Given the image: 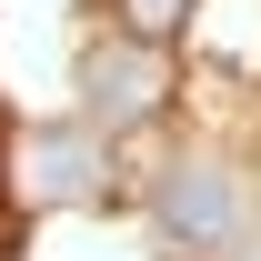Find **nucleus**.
I'll return each mask as SVG.
<instances>
[{"mask_svg": "<svg viewBox=\"0 0 261 261\" xmlns=\"http://www.w3.org/2000/svg\"><path fill=\"white\" fill-rule=\"evenodd\" d=\"M161 91H171L161 40H100V50H91V111H100V121H151Z\"/></svg>", "mask_w": 261, "mask_h": 261, "instance_id": "obj_1", "label": "nucleus"}, {"mask_svg": "<svg viewBox=\"0 0 261 261\" xmlns=\"http://www.w3.org/2000/svg\"><path fill=\"white\" fill-rule=\"evenodd\" d=\"M91 181H111L100 130H40L31 151H20V191L31 201H70V191H91Z\"/></svg>", "mask_w": 261, "mask_h": 261, "instance_id": "obj_2", "label": "nucleus"}, {"mask_svg": "<svg viewBox=\"0 0 261 261\" xmlns=\"http://www.w3.org/2000/svg\"><path fill=\"white\" fill-rule=\"evenodd\" d=\"M161 211H171V241H191V251H221V241H231V221H241V191H231L211 161H191V171H171Z\"/></svg>", "mask_w": 261, "mask_h": 261, "instance_id": "obj_3", "label": "nucleus"}, {"mask_svg": "<svg viewBox=\"0 0 261 261\" xmlns=\"http://www.w3.org/2000/svg\"><path fill=\"white\" fill-rule=\"evenodd\" d=\"M181 10H191V0H121L130 40H171V31H181Z\"/></svg>", "mask_w": 261, "mask_h": 261, "instance_id": "obj_4", "label": "nucleus"}]
</instances>
